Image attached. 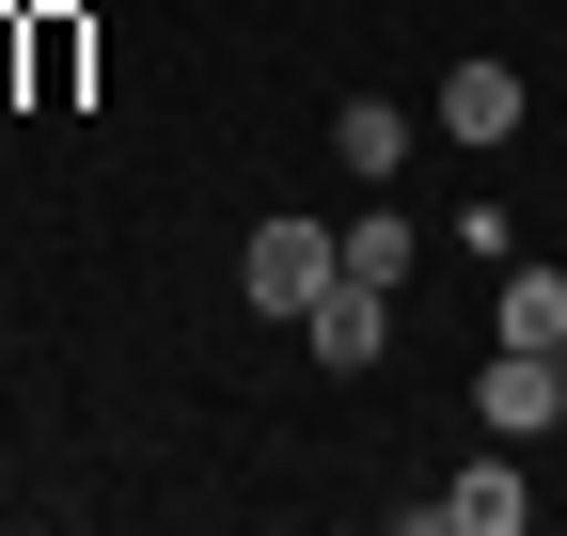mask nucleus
<instances>
[{
    "instance_id": "f257e3e1",
    "label": "nucleus",
    "mask_w": 567,
    "mask_h": 536,
    "mask_svg": "<svg viewBox=\"0 0 567 536\" xmlns=\"http://www.w3.org/2000/svg\"><path fill=\"white\" fill-rule=\"evenodd\" d=\"M331 221H300V206H284V221H252V252H237V285H252V316H316L331 300Z\"/></svg>"
},
{
    "instance_id": "f03ea898",
    "label": "nucleus",
    "mask_w": 567,
    "mask_h": 536,
    "mask_svg": "<svg viewBox=\"0 0 567 536\" xmlns=\"http://www.w3.org/2000/svg\"><path fill=\"white\" fill-rule=\"evenodd\" d=\"M520 520H536V474H520V457H473L457 489L410 505V536H520Z\"/></svg>"
},
{
    "instance_id": "7ed1b4c3",
    "label": "nucleus",
    "mask_w": 567,
    "mask_h": 536,
    "mask_svg": "<svg viewBox=\"0 0 567 536\" xmlns=\"http://www.w3.org/2000/svg\"><path fill=\"white\" fill-rule=\"evenodd\" d=\"M473 411L505 426V442H536V426H567V363H551V348H488V363H473Z\"/></svg>"
},
{
    "instance_id": "20e7f679",
    "label": "nucleus",
    "mask_w": 567,
    "mask_h": 536,
    "mask_svg": "<svg viewBox=\"0 0 567 536\" xmlns=\"http://www.w3.org/2000/svg\"><path fill=\"white\" fill-rule=\"evenodd\" d=\"M442 126H457V158L520 143V63H457V80H442Z\"/></svg>"
},
{
    "instance_id": "39448f33",
    "label": "nucleus",
    "mask_w": 567,
    "mask_h": 536,
    "mask_svg": "<svg viewBox=\"0 0 567 536\" xmlns=\"http://www.w3.org/2000/svg\"><path fill=\"white\" fill-rule=\"evenodd\" d=\"M300 331H316V363H379V348H394V285H347V268H331V300H316Z\"/></svg>"
},
{
    "instance_id": "423d86ee",
    "label": "nucleus",
    "mask_w": 567,
    "mask_h": 536,
    "mask_svg": "<svg viewBox=\"0 0 567 536\" xmlns=\"http://www.w3.org/2000/svg\"><path fill=\"white\" fill-rule=\"evenodd\" d=\"M488 348H567V268H505V316Z\"/></svg>"
},
{
    "instance_id": "0eeeda50",
    "label": "nucleus",
    "mask_w": 567,
    "mask_h": 536,
    "mask_svg": "<svg viewBox=\"0 0 567 536\" xmlns=\"http://www.w3.org/2000/svg\"><path fill=\"white\" fill-rule=\"evenodd\" d=\"M331 252H347V285H410V252H425V221H394V206H379V221H347Z\"/></svg>"
},
{
    "instance_id": "6e6552de",
    "label": "nucleus",
    "mask_w": 567,
    "mask_h": 536,
    "mask_svg": "<svg viewBox=\"0 0 567 536\" xmlns=\"http://www.w3.org/2000/svg\"><path fill=\"white\" fill-rule=\"evenodd\" d=\"M331 143H347V174H394V143H410V111H379V95H347V111H331Z\"/></svg>"
},
{
    "instance_id": "1a4fd4ad",
    "label": "nucleus",
    "mask_w": 567,
    "mask_h": 536,
    "mask_svg": "<svg viewBox=\"0 0 567 536\" xmlns=\"http://www.w3.org/2000/svg\"><path fill=\"white\" fill-rule=\"evenodd\" d=\"M551 363H567V348H551Z\"/></svg>"
}]
</instances>
